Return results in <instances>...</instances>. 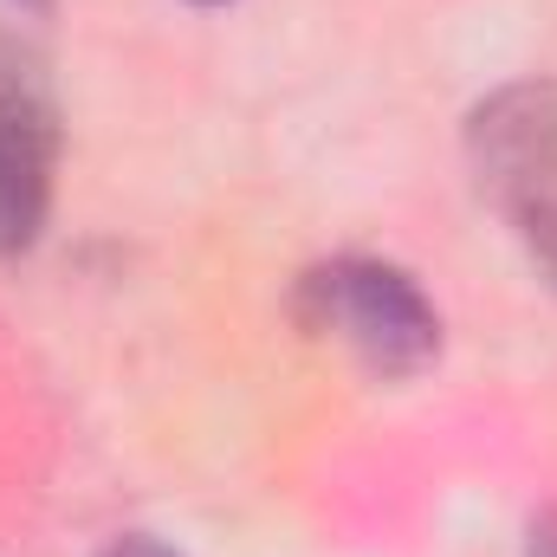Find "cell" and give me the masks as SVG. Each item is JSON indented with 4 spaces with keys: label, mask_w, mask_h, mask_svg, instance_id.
I'll return each instance as SVG.
<instances>
[{
    "label": "cell",
    "mask_w": 557,
    "mask_h": 557,
    "mask_svg": "<svg viewBox=\"0 0 557 557\" xmlns=\"http://www.w3.org/2000/svg\"><path fill=\"white\" fill-rule=\"evenodd\" d=\"M59 182V98L46 52L0 26V253H26L46 234Z\"/></svg>",
    "instance_id": "3"
},
{
    "label": "cell",
    "mask_w": 557,
    "mask_h": 557,
    "mask_svg": "<svg viewBox=\"0 0 557 557\" xmlns=\"http://www.w3.org/2000/svg\"><path fill=\"white\" fill-rule=\"evenodd\" d=\"M195 7H227V0H195Z\"/></svg>",
    "instance_id": "7"
},
{
    "label": "cell",
    "mask_w": 557,
    "mask_h": 557,
    "mask_svg": "<svg viewBox=\"0 0 557 557\" xmlns=\"http://www.w3.org/2000/svg\"><path fill=\"white\" fill-rule=\"evenodd\" d=\"M525 557H557V512H532V525H525Z\"/></svg>",
    "instance_id": "4"
},
{
    "label": "cell",
    "mask_w": 557,
    "mask_h": 557,
    "mask_svg": "<svg viewBox=\"0 0 557 557\" xmlns=\"http://www.w3.org/2000/svg\"><path fill=\"white\" fill-rule=\"evenodd\" d=\"M13 7H46V0H13Z\"/></svg>",
    "instance_id": "6"
},
{
    "label": "cell",
    "mask_w": 557,
    "mask_h": 557,
    "mask_svg": "<svg viewBox=\"0 0 557 557\" xmlns=\"http://www.w3.org/2000/svg\"><path fill=\"white\" fill-rule=\"evenodd\" d=\"M467 156L480 175V195L499 208L512 240L532 253V267L557 292V85L519 78L473 104Z\"/></svg>",
    "instance_id": "1"
},
{
    "label": "cell",
    "mask_w": 557,
    "mask_h": 557,
    "mask_svg": "<svg viewBox=\"0 0 557 557\" xmlns=\"http://www.w3.org/2000/svg\"><path fill=\"white\" fill-rule=\"evenodd\" d=\"M104 557H182V552H169V545H156V539H143V532H131V539H117Z\"/></svg>",
    "instance_id": "5"
},
{
    "label": "cell",
    "mask_w": 557,
    "mask_h": 557,
    "mask_svg": "<svg viewBox=\"0 0 557 557\" xmlns=\"http://www.w3.org/2000/svg\"><path fill=\"white\" fill-rule=\"evenodd\" d=\"M298 318L318 337H337L370 376H416L441 350V311L416 278L389 260H324L298 278Z\"/></svg>",
    "instance_id": "2"
}]
</instances>
